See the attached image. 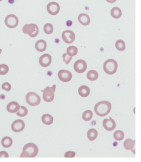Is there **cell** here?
Here are the masks:
<instances>
[{
    "instance_id": "cell-1",
    "label": "cell",
    "mask_w": 141,
    "mask_h": 162,
    "mask_svg": "<svg viewBox=\"0 0 141 162\" xmlns=\"http://www.w3.org/2000/svg\"><path fill=\"white\" fill-rule=\"evenodd\" d=\"M111 109V104L108 101L98 102L94 106V112L100 117L107 115Z\"/></svg>"
},
{
    "instance_id": "cell-2",
    "label": "cell",
    "mask_w": 141,
    "mask_h": 162,
    "mask_svg": "<svg viewBox=\"0 0 141 162\" xmlns=\"http://www.w3.org/2000/svg\"><path fill=\"white\" fill-rule=\"evenodd\" d=\"M38 147L35 144L33 143H27L23 147V152L20 155V157L33 158L38 155Z\"/></svg>"
},
{
    "instance_id": "cell-3",
    "label": "cell",
    "mask_w": 141,
    "mask_h": 162,
    "mask_svg": "<svg viewBox=\"0 0 141 162\" xmlns=\"http://www.w3.org/2000/svg\"><path fill=\"white\" fill-rule=\"evenodd\" d=\"M118 63L113 59H108L104 64V71L108 75H113L116 72L118 69Z\"/></svg>"
},
{
    "instance_id": "cell-4",
    "label": "cell",
    "mask_w": 141,
    "mask_h": 162,
    "mask_svg": "<svg viewBox=\"0 0 141 162\" xmlns=\"http://www.w3.org/2000/svg\"><path fill=\"white\" fill-rule=\"evenodd\" d=\"M23 32L25 34L29 35L31 37H36L39 33L38 26L33 23L26 24L23 28Z\"/></svg>"
},
{
    "instance_id": "cell-5",
    "label": "cell",
    "mask_w": 141,
    "mask_h": 162,
    "mask_svg": "<svg viewBox=\"0 0 141 162\" xmlns=\"http://www.w3.org/2000/svg\"><path fill=\"white\" fill-rule=\"evenodd\" d=\"M25 100L27 104L31 106H38L41 103V98L39 96L34 92L27 93L25 96Z\"/></svg>"
},
{
    "instance_id": "cell-6",
    "label": "cell",
    "mask_w": 141,
    "mask_h": 162,
    "mask_svg": "<svg viewBox=\"0 0 141 162\" xmlns=\"http://www.w3.org/2000/svg\"><path fill=\"white\" fill-rule=\"evenodd\" d=\"M56 89V85H53L52 87H46L45 89L42 90L43 92V97L45 101L51 102L54 100L55 98V91Z\"/></svg>"
},
{
    "instance_id": "cell-7",
    "label": "cell",
    "mask_w": 141,
    "mask_h": 162,
    "mask_svg": "<svg viewBox=\"0 0 141 162\" xmlns=\"http://www.w3.org/2000/svg\"><path fill=\"white\" fill-rule=\"evenodd\" d=\"M4 23L7 28L13 29L17 28V26L18 25L19 20L16 15L13 14H10L6 17Z\"/></svg>"
},
{
    "instance_id": "cell-8",
    "label": "cell",
    "mask_w": 141,
    "mask_h": 162,
    "mask_svg": "<svg viewBox=\"0 0 141 162\" xmlns=\"http://www.w3.org/2000/svg\"><path fill=\"white\" fill-rule=\"evenodd\" d=\"M62 39L65 43L71 44L75 41V34L72 31L70 30L65 31L62 34Z\"/></svg>"
},
{
    "instance_id": "cell-9",
    "label": "cell",
    "mask_w": 141,
    "mask_h": 162,
    "mask_svg": "<svg viewBox=\"0 0 141 162\" xmlns=\"http://www.w3.org/2000/svg\"><path fill=\"white\" fill-rule=\"evenodd\" d=\"M87 64L86 62L83 60H78L74 64V69L79 74H82L87 69Z\"/></svg>"
},
{
    "instance_id": "cell-10",
    "label": "cell",
    "mask_w": 141,
    "mask_h": 162,
    "mask_svg": "<svg viewBox=\"0 0 141 162\" xmlns=\"http://www.w3.org/2000/svg\"><path fill=\"white\" fill-rule=\"evenodd\" d=\"M47 10L51 15H56L60 12V6L56 2H50L47 6Z\"/></svg>"
},
{
    "instance_id": "cell-11",
    "label": "cell",
    "mask_w": 141,
    "mask_h": 162,
    "mask_svg": "<svg viewBox=\"0 0 141 162\" xmlns=\"http://www.w3.org/2000/svg\"><path fill=\"white\" fill-rule=\"evenodd\" d=\"M12 130L15 132H20L23 131L25 128V123L22 120H17L14 121L12 124Z\"/></svg>"
},
{
    "instance_id": "cell-12",
    "label": "cell",
    "mask_w": 141,
    "mask_h": 162,
    "mask_svg": "<svg viewBox=\"0 0 141 162\" xmlns=\"http://www.w3.org/2000/svg\"><path fill=\"white\" fill-rule=\"evenodd\" d=\"M59 79L63 82H68L72 78V74L68 71L61 70L58 74Z\"/></svg>"
},
{
    "instance_id": "cell-13",
    "label": "cell",
    "mask_w": 141,
    "mask_h": 162,
    "mask_svg": "<svg viewBox=\"0 0 141 162\" xmlns=\"http://www.w3.org/2000/svg\"><path fill=\"white\" fill-rule=\"evenodd\" d=\"M102 125L104 129L108 131H111L113 130H114L116 126L115 120L110 117L109 119L105 118L104 120Z\"/></svg>"
},
{
    "instance_id": "cell-14",
    "label": "cell",
    "mask_w": 141,
    "mask_h": 162,
    "mask_svg": "<svg viewBox=\"0 0 141 162\" xmlns=\"http://www.w3.org/2000/svg\"><path fill=\"white\" fill-rule=\"evenodd\" d=\"M39 64L44 67H48L52 63V57L50 54L45 53L42 55L39 59Z\"/></svg>"
},
{
    "instance_id": "cell-15",
    "label": "cell",
    "mask_w": 141,
    "mask_h": 162,
    "mask_svg": "<svg viewBox=\"0 0 141 162\" xmlns=\"http://www.w3.org/2000/svg\"><path fill=\"white\" fill-rule=\"evenodd\" d=\"M20 106L16 101H11L7 106V111L10 113H16L20 109Z\"/></svg>"
},
{
    "instance_id": "cell-16",
    "label": "cell",
    "mask_w": 141,
    "mask_h": 162,
    "mask_svg": "<svg viewBox=\"0 0 141 162\" xmlns=\"http://www.w3.org/2000/svg\"><path fill=\"white\" fill-rule=\"evenodd\" d=\"M78 19L79 22L83 26H87L90 23V18L86 13H81Z\"/></svg>"
},
{
    "instance_id": "cell-17",
    "label": "cell",
    "mask_w": 141,
    "mask_h": 162,
    "mask_svg": "<svg viewBox=\"0 0 141 162\" xmlns=\"http://www.w3.org/2000/svg\"><path fill=\"white\" fill-rule=\"evenodd\" d=\"M46 48L47 43L44 39H39L35 43V49L38 52H44L46 50Z\"/></svg>"
},
{
    "instance_id": "cell-18",
    "label": "cell",
    "mask_w": 141,
    "mask_h": 162,
    "mask_svg": "<svg viewBox=\"0 0 141 162\" xmlns=\"http://www.w3.org/2000/svg\"><path fill=\"white\" fill-rule=\"evenodd\" d=\"M78 93L81 97H87L89 96V94L90 93V90L88 86L86 85H82L81 87H79L78 89Z\"/></svg>"
},
{
    "instance_id": "cell-19",
    "label": "cell",
    "mask_w": 141,
    "mask_h": 162,
    "mask_svg": "<svg viewBox=\"0 0 141 162\" xmlns=\"http://www.w3.org/2000/svg\"><path fill=\"white\" fill-rule=\"evenodd\" d=\"M122 11L120 8L118 7H115L111 10V15L113 18L115 19H118L122 16Z\"/></svg>"
},
{
    "instance_id": "cell-20",
    "label": "cell",
    "mask_w": 141,
    "mask_h": 162,
    "mask_svg": "<svg viewBox=\"0 0 141 162\" xmlns=\"http://www.w3.org/2000/svg\"><path fill=\"white\" fill-rule=\"evenodd\" d=\"M42 122L46 125H50L53 122V117L50 114H44L41 118Z\"/></svg>"
},
{
    "instance_id": "cell-21",
    "label": "cell",
    "mask_w": 141,
    "mask_h": 162,
    "mask_svg": "<svg viewBox=\"0 0 141 162\" xmlns=\"http://www.w3.org/2000/svg\"><path fill=\"white\" fill-rule=\"evenodd\" d=\"M135 146V141L131 139H126L124 142V146L126 150H133V148Z\"/></svg>"
},
{
    "instance_id": "cell-22",
    "label": "cell",
    "mask_w": 141,
    "mask_h": 162,
    "mask_svg": "<svg viewBox=\"0 0 141 162\" xmlns=\"http://www.w3.org/2000/svg\"><path fill=\"white\" fill-rule=\"evenodd\" d=\"M98 136V132L95 129H90L87 132V137L89 140L94 141Z\"/></svg>"
},
{
    "instance_id": "cell-23",
    "label": "cell",
    "mask_w": 141,
    "mask_h": 162,
    "mask_svg": "<svg viewBox=\"0 0 141 162\" xmlns=\"http://www.w3.org/2000/svg\"><path fill=\"white\" fill-rule=\"evenodd\" d=\"M13 144V140L11 137L6 136L2 139L1 140V144L5 148H8L12 146Z\"/></svg>"
},
{
    "instance_id": "cell-24",
    "label": "cell",
    "mask_w": 141,
    "mask_h": 162,
    "mask_svg": "<svg viewBox=\"0 0 141 162\" xmlns=\"http://www.w3.org/2000/svg\"><path fill=\"white\" fill-rule=\"evenodd\" d=\"M99 74L97 71L92 70L87 72V78L90 81H95L98 78Z\"/></svg>"
},
{
    "instance_id": "cell-25",
    "label": "cell",
    "mask_w": 141,
    "mask_h": 162,
    "mask_svg": "<svg viewBox=\"0 0 141 162\" xmlns=\"http://www.w3.org/2000/svg\"><path fill=\"white\" fill-rule=\"evenodd\" d=\"M78 52V48L74 46H69L67 49V53L70 57H73L77 55Z\"/></svg>"
},
{
    "instance_id": "cell-26",
    "label": "cell",
    "mask_w": 141,
    "mask_h": 162,
    "mask_svg": "<svg viewBox=\"0 0 141 162\" xmlns=\"http://www.w3.org/2000/svg\"><path fill=\"white\" fill-rule=\"evenodd\" d=\"M114 139L117 141H121L124 139V133L123 131L118 130L113 134Z\"/></svg>"
},
{
    "instance_id": "cell-27",
    "label": "cell",
    "mask_w": 141,
    "mask_h": 162,
    "mask_svg": "<svg viewBox=\"0 0 141 162\" xmlns=\"http://www.w3.org/2000/svg\"><path fill=\"white\" fill-rule=\"evenodd\" d=\"M17 115L20 117H24L26 116L28 114V109H27V107L25 106H21L20 107V109L18 111V112H16Z\"/></svg>"
},
{
    "instance_id": "cell-28",
    "label": "cell",
    "mask_w": 141,
    "mask_h": 162,
    "mask_svg": "<svg viewBox=\"0 0 141 162\" xmlns=\"http://www.w3.org/2000/svg\"><path fill=\"white\" fill-rule=\"evenodd\" d=\"M92 117H93V112L90 110L86 111L82 114V119L86 121H90L92 118Z\"/></svg>"
},
{
    "instance_id": "cell-29",
    "label": "cell",
    "mask_w": 141,
    "mask_h": 162,
    "mask_svg": "<svg viewBox=\"0 0 141 162\" xmlns=\"http://www.w3.org/2000/svg\"><path fill=\"white\" fill-rule=\"evenodd\" d=\"M116 48L119 51H124L125 49V43L122 39H118L115 44Z\"/></svg>"
},
{
    "instance_id": "cell-30",
    "label": "cell",
    "mask_w": 141,
    "mask_h": 162,
    "mask_svg": "<svg viewBox=\"0 0 141 162\" xmlns=\"http://www.w3.org/2000/svg\"><path fill=\"white\" fill-rule=\"evenodd\" d=\"M44 32L47 34H51L53 32V26L50 23H47L44 26Z\"/></svg>"
},
{
    "instance_id": "cell-31",
    "label": "cell",
    "mask_w": 141,
    "mask_h": 162,
    "mask_svg": "<svg viewBox=\"0 0 141 162\" xmlns=\"http://www.w3.org/2000/svg\"><path fill=\"white\" fill-rule=\"evenodd\" d=\"M9 71V66L5 64H0V75H4L8 73Z\"/></svg>"
},
{
    "instance_id": "cell-32",
    "label": "cell",
    "mask_w": 141,
    "mask_h": 162,
    "mask_svg": "<svg viewBox=\"0 0 141 162\" xmlns=\"http://www.w3.org/2000/svg\"><path fill=\"white\" fill-rule=\"evenodd\" d=\"M63 61L66 64H68L70 63V62L72 61V57L69 56L67 53H64L63 55Z\"/></svg>"
},
{
    "instance_id": "cell-33",
    "label": "cell",
    "mask_w": 141,
    "mask_h": 162,
    "mask_svg": "<svg viewBox=\"0 0 141 162\" xmlns=\"http://www.w3.org/2000/svg\"><path fill=\"white\" fill-rule=\"evenodd\" d=\"M1 88L3 90H6L7 92H9L10 90H11V88H12V86L10 85V83H9L8 82H5L4 83L2 86H1Z\"/></svg>"
},
{
    "instance_id": "cell-34",
    "label": "cell",
    "mask_w": 141,
    "mask_h": 162,
    "mask_svg": "<svg viewBox=\"0 0 141 162\" xmlns=\"http://www.w3.org/2000/svg\"><path fill=\"white\" fill-rule=\"evenodd\" d=\"M75 155H76V153L75 152H73V151H67L65 154L64 157H67V158H69V157L73 158V157H74L75 156Z\"/></svg>"
},
{
    "instance_id": "cell-35",
    "label": "cell",
    "mask_w": 141,
    "mask_h": 162,
    "mask_svg": "<svg viewBox=\"0 0 141 162\" xmlns=\"http://www.w3.org/2000/svg\"><path fill=\"white\" fill-rule=\"evenodd\" d=\"M9 157V154H8V153H7L6 151H3L0 152V158H1V157L8 158Z\"/></svg>"
},
{
    "instance_id": "cell-36",
    "label": "cell",
    "mask_w": 141,
    "mask_h": 162,
    "mask_svg": "<svg viewBox=\"0 0 141 162\" xmlns=\"http://www.w3.org/2000/svg\"><path fill=\"white\" fill-rule=\"evenodd\" d=\"M106 1L109 3H114L117 1V0H106Z\"/></svg>"
},
{
    "instance_id": "cell-37",
    "label": "cell",
    "mask_w": 141,
    "mask_h": 162,
    "mask_svg": "<svg viewBox=\"0 0 141 162\" xmlns=\"http://www.w3.org/2000/svg\"><path fill=\"white\" fill-rule=\"evenodd\" d=\"M1 52H2V49H0V54H1Z\"/></svg>"
},
{
    "instance_id": "cell-38",
    "label": "cell",
    "mask_w": 141,
    "mask_h": 162,
    "mask_svg": "<svg viewBox=\"0 0 141 162\" xmlns=\"http://www.w3.org/2000/svg\"><path fill=\"white\" fill-rule=\"evenodd\" d=\"M3 1V0H0V1Z\"/></svg>"
}]
</instances>
